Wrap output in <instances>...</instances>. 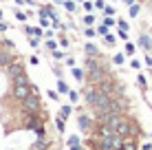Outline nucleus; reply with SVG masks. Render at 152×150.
Here are the masks:
<instances>
[{
  "label": "nucleus",
  "mask_w": 152,
  "mask_h": 150,
  "mask_svg": "<svg viewBox=\"0 0 152 150\" xmlns=\"http://www.w3.org/2000/svg\"><path fill=\"white\" fill-rule=\"evenodd\" d=\"M69 150H84L82 143H77V146H69Z\"/></svg>",
  "instance_id": "47"
},
{
  "label": "nucleus",
  "mask_w": 152,
  "mask_h": 150,
  "mask_svg": "<svg viewBox=\"0 0 152 150\" xmlns=\"http://www.w3.org/2000/svg\"><path fill=\"white\" fill-rule=\"evenodd\" d=\"M62 7L66 9V13H69V15H75L77 11H82V9L77 7V2H75V0H64V2H62Z\"/></svg>",
  "instance_id": "10"
},
{
  "label": "nucleus",
  "mask_w": 152,
  "mask_h": 150,
  "mask_svg": "<svg viewBox=\"0 0 152 150\" xmlns=\"http://www.w3.org/2000/svg\"><path fill=\"white\" fill-rule=\"evenodd\" d=\"M29 64H31V66H38V64H40V58H38V55H31V58H29Z\"/></svg>",
  "instance_id": "44"
},
{
  "label": "nucleus",
  "mask_w": 152,
  "mask_h": 150,
  "mask_svg": "<svg viewBox=\"0 0 152 150\" xmlns=\"http://www.w3.org/2000/svg\"><path fill=\"white\" fill-rule=\"evenodd\" d=\"M0 20H4V11H2V9H0Z\"/></svg>",
  "instance_id": "49"
},
{
  "label": "nucleus",
  "mask_w": 152,
  "mask_h": 150,
  "mask_svg": "<svg viewBox=\"0 0 152 150\" xmlns=\"http://www.w3.org/2000/svg\"><path fill=\"white\" fill-rule=\"evenodd\" d=\"M150 35H152V29H150Z\"/></svg>",
  "instance_id": "54"
},
{
  "label": "nucleus",
  "mask_w": 152,
  "mask_h": 150,
  "mask_svg": "<svg viewBox=\"0 0 152 150\" xmlns=\"http://www.w3.org/2000/svg\"><path fill=\"white\" fill-rule=\"evenodd\" d=\"M20 110H24V113H42V97H40V93H31L27 100L20 102Z\"/></svg>",
  "instance_id": "1"
},
{
  "label": "nucleus",
  "mask_w": 152,
  "mask_h": 150,
  "mask_svg": "<svg viewBox=\"0 0 152 150\" xmlns=\"http://www.w3.org/2000/svg\"><path fill=\"white\" fill-rule=\"evenodd\" d=\"M75 2H77V4H82V2H86V0H75Z\"/></svg>",
  "instance_id": "50"
},
{
  "label": "nucleus",
  "mask_w": 152,
  "mask_h": 150,
  "mask_svg": "<svg viewBox=\"0 0 152 150\" xmlns=\"http://www.w3.org/2000/svg\"><path fill=\"white\" fill-rule=\"evenodd\" d=\"M13 15L18 22H27V18L31 15V11H22V9H13Z\"/></svg>",
  "instance_id": "22"
},
{
  "label": "nucleus",
  "mask_w": 152,
  "mask_h": 150,
  "mask_svg": "<svg viewBox=\"0 0 152 150\" xmlns=\"http://www.w3.org/2000/svg\"><path fill=\"white\" fill-rule=\"evenodd\" d=\"M121 2H126V0H121Z\"/></svg>",
  "instance_id": "55"
},
{
  "label": "nucleus",
  "mask_w": 152,
  "mask_h": 150,
  "mask_svg": "<svg viewBox=\"0 0 152 150\" xmlns=\"http://www.w3.org/2000/svg\"><path fill=\"white\" fill-rule=\"evenodd\" d=\"M137 86H139L141 91L148 89V75H145V73H139V75H137Z\"/></svg>",
  "instance_id": "24"
},
{
  "label": "nucleus",
  "mask_w": 152,
  "mask_h": 150,
  "mask_svg": "<svg viewBox=\"0 0 152 150\" xmlns=\"http://www.w3.org/2000/svg\"><path fill=\"white\" fill-rule=\"evenodd\" d=\"M51 58H53L55 62H64L66 58H69V53H66L64 49H62V51H60V49H55V51H51Z\"/></svg>",
  "instance_id": "18"
},
{
  "label": "nucleus",
  "mask_w": 152,
  "mask_h": 150,
  "mask_svg": "<svg viewBox=\"0 0 152 150\" xmlns=\"http://www.w3.org/2000/svg\"><path fill=\"white\" fill-rule=\"evenodd\" d=\"M82 33L86 35L88 40H95L97 35H99V33H97V27H84V29H82Z\"/></svg>",
  "instance_id": "23"
},
{
  "label": "nucleus",
  "mask_w": 152,
  "mask_h": 150,
  "mask_svg": "<svg viewBox=\"0 0 152 150\" xmlns=\"http://www.w3.org/2000/svg\"><path fill=\"white\" fill-rule=\"evenodd\" d=\"M4 31H11V27H9V22L0 20V33H4Z\"/></svg>",
  "instance_id": "43"
},
{
  "label": "nucleus",
  "mask_w": 152,
  "mask_h": 150,
  "mask_svg": "<svg viewBox=\"0 0 152 150\" xmlns=\"http://www.w3.org/2000/svg\"><path fill=\"white\" fill-rule=\"evenodd\" d=\"M33 132H35V137H38V139H46V128H44V124H42V126H38Z\"/></svg>",
  "instance_id": "31"
},
{
  "label": "nucleus",
  "mask_w": 152,
  "mask_h": 150,
  "mask_svg": "<svg viewBox=\"0 0 152 150\" xmlns=\"http://www.w3.org/2000/svg\"><path fill=\"white\" fill-rule=\"evenodd\" d=\"M62 2H64V0H53V4H55V7H62Z\"/></svg>",
  "instance_id": "48"
},
{
  "label": "nucleus",
  "mask_w": 152,
  "mask_h": 150,
  "mask_svg": "<svg viewBox=\"0 0 152 150\" xmlns=\"http://www.w3.org/2000/svg\"><path fill=\"white\" fill-rule=\"evenodd\" d=\"M64 64L69 66V69H73V66H77V64H75V58H73V55H69V58L64 60Z\"/></svg>",
  "instance_id": "42"
},
{
  "label": "nucleus",
  "mask_w": 152,
  "mask_h": 150,
  "mask_svg": "<svg viewBox=\"0 0 152 150\" xmlns=\"http://www.w3.org/2000/svg\"><path fill=\"white\" fill-rule=\"evenodd\" d=\"M24 35H27V38H42V40H44V27H40V24H38V27H31V24H27V22H24Z\"/></svg>",
  "instance_id": "5"
},
{
  "label": "nucleus",
  "mask_w": 152,
  "mask_h": 150,
  "mask_svg": "<svg viewBox=\"0 0 152 150\" xmlns=\"http://www.w3.org/2000/svg\"><path fill=\"white\" fill-rule=\"evenodd\" d=\"M77 126H80L82 132H91L93 128V119L86 115V113H77Z\"/></svg>",
  "instance_id": "6"
},
{
  "label": "nucleus",
  "mask_w": 152,
  "mask_h": 150,
  "mask_svg": "<svg viewBox=\"0 0 152 150\" xmlns=\"http://www.w3.org/2000/svg\"><path fill=\"white\" fill-rule=\"evenodd\" d=\"M4 71H7V77H9V80H15L18 75H24V73H27V69H24L22 60H13Z\"/></svg>",
  "instance_id": "3"
},
{
  "label": "nucleus",
  "mask_w": 152,
  "mask_h": 150,
  "mask_svg": "<svg viewBox=\"0 0 152 150\" xmlns=\"http://www.w3.org/2000/svg\"><path fill=\"white\" fill-rule=\"evenodd\" d=\"M71 75L75 77L77 82H84V80H86V69H80V66H73V69H71Z\"/></svg>",
  "instance_id": "12"
},
{
  "label": "nucleus",
  "mask_w": 152,
  "mask_h": 150,
  "mask_svg": "<svg viewBox=\"0 0 152 150\" xmlns=\"http://www.w3.org/2000/svg\"><path fill=\"white\" fill-rule=\"evenodd\" d=\"M128 66H130L132 71H139L143 64H141V60H137V58H130V60H128Z\"/></svg>",
  "instance_id": "30"
},
{
  "label": "nucleus",
  "mask_w": 152,
  "mask_h": 150,
  "mask_svg": "<svg viewBox=\"0 0 152 150\" xmlns=\"http://www.w3.org/2000/svg\"><path fill=\"white\" fill-rule=\"evenodd\" d=\"M97 33H99V38H104V35L110 33V27H106L104 22H97Z\"/></svg>",
  "instance_id": "28"
},
{
  "label": "nucleus",
  "mask_w": 152,
  "mask_h": 150,
  "mask_svg": "<svg viewBox=\"0 0 152 150\" xmlns=\"http://www.w3.org/2000/svg\"><path fill=\"white\" fill-rule=\"evenodd\" d=\"M57 42H60V49H64V51L71 49V40L66 38V33H60V31H57Z\"/></svg>",
  "instance_id": "16"
},
{
  "label": "nucleus",
  "mask_w": 152,
  "mask_h": 150,
  "mask_svg": "<svg viewBox=\"0 0 152 150\" xmlns=\"http://www.w3.org/2000/svg\"><path fill=\"white\" fill-rule=\"evenodd\" d=\"M2 46H4V49H9V51H13L15 49V42H13V40H9V38H2Z\"/></svg>",
  "instance_id": "38"
},
{
  "label": "nucleus",
  "mask_w": 152,
  "mask_h": 150,
  "mask_svg": "<svg viewBox=\"0 0 152 150\" xmlns=\"http://www.w3.org/2000/svg\"><path fill=\"white\" fill-rule=\"evenodd\" d=\"M38 24H40V27H44V29H51V27H53V20L46 18V15H38Z\"/></svg>",
  "instance_id": "27"
},
{
  "label": "nucleus",
  "mask_w": 152,
  "mask_h": 150,
  "mask_svg": "<svg viewBox=\"0 0 152 150\" xmlns=\"http://www.w3.org/2000/svg\"><path fill=\"white\" fill-rule=\"evenodd\" d=\"M117 150H124V148H117Z\"/></svg>",
  "instance_id": "53"
},
{
  "label": "nucleus",
  "mask_w": 152,
  "mask_h": 150,
  "mask_svg": "<svg viewBox=\"0 0 152 150\" xmlns=\"http://www.w3.org/2000/svg\"><path fill=\"white\" fill-rule=\"evenodd\" d=\"M46 95H49V100H53V102L60 100V93H57V91H46Z\"/></svg>",
  "instance_id": "41"
},
{
  "label": "nucleus",
  "mask_w": 152,
  "mask_h": 150,
  "mask_svg": "<svg viewBox=\"0 0 152 150\" xmlns=\"http://www.w3.org/2000/svg\"><path fill=\"white\" fill-rule=\"evenodd\" d=\"M82 11L84 13H95V0H86V2H82Z\"/></svg>",
  "instance_id": "25"
},
{
  "label": "nucleus",
  "mask_w": 152,
  "mask_h": 150,
  "mask_svg": "<svg viewBox=\"0 0 152 150\" xmlns=\"http://www.w3.org/2000/svg\"><path fill=\"white\" fill-rule=\"evenodd\" d=\"M15 4H18V7H27V0H13Z\"/></svg>",
  "instance_id": "46"
},
{
  "label": "nucleus",
  "mask_w": 152,
  "mask_h": 150,
  "mask_svg": "<svg viewBox=\"0 0 152 150\" xmlns=\"http://www.w3.org/2000/svg\"><path fill=\"white\" fill-rule=\"evenodd\" d=\"M38 15H46V18H51V20H60V13H57V9H55V4L53 2H42L40 7H38Z\"/></svg>",
  "instance_id": "4"
},
{
  "label": "nucleus",
  "mask_w": 152,
  "mask_h": 150,
  "mask_svg": "<svg viewBox=\"0 0 152 150\" xmlns=\"http://www.w3.org/2000/svg\"><path fill=\"white\" fill-rule=\"evenodd\" d=\"M141 150H152V141H145L143 146H141Z\"/></svg>",
  "instance_id": "45"
},
{
  "label": "nucleus",
  "mask_w": 152,
  "mask_h": 150,
  "mask_svg": "<svg viewBox=\"0 0 152 150\" xmlns=\"http://www.w3.org/2000/svg\"><path fill=\"white\" fill-rule=\"evenodd\" d=\"M99 22H104L106 27L115 29V27H117V15H102V20H99Z\"/></svg>",
  "instance_id": "19"
},
{
  "label": "nucleus",
  "mask_w": 152,
  "mask_h": 150,
  "mask_svg": "<svg viewBox=\"0 0 152 150\" xmlns=\"http://www.w3.org/2000/svg\"><path fill=\"white\" fill-rule=\"evenodd\" d=\"M55 128L60 132H64L66 130V117L64 115H60V113H57V117H55Z\"/></svg>",
  "instance_id": "21"
},
{
  "label": "nucleus",
  "mask_w": 152,
  "mask_h": 150,
  "mask_svg": "<svg viewBox=\"0 0 152 150\" xmlns=\"http://www.w3.org/2000/svg\"><path fill=\"white\" fill-rule=\"evenodd\" d=\"M31 95V84H15L11 82V97L15 102H22Z\"/></svg>",
  "instance_id": "2"
},
{
  "label": "nucleus",
  "mask_w": 152,
  "mask_h": 150,
  "mask_svg": "<svg viewBox=\"0 0 152 150\" xmlns=\"http://www.w3.org/2000/svg\"><path fill=\"white\" fill-rule=\"evenodd\" d=\"M126 60H128V55H126L124 51H117V53L113 55V64H115V66H124Z\"/></svg>",
  "instance_id": "13"
},
{
  "label": "nucleus",
  "mask_w": 152,
  "mask_h": 150,
  "mask_svg": "<svg viewBox=\"0 0 152 150\" xmlns=\"http://www.w3.org/2000/svg\"><path fill=\"white\" fill-rule=\"evenodd\" d=\"M150 139H152V132H150Z\"/></svg>",
  "instance_id": "52"
},
{
  "label": "nucleus",
  "mask_w": 152,
  "mask_h": 150,
  "mask_svg": "<svg viewBox=\"0 0 152 150\" xmlns=\"http://www.w3.org/2000/svg\"><path fill=\"white\" fill-rule=\"evenodd\" d=\"M124 150H141L139 146H137V137H128V139H124V146H121Z\"/></svg>",
  "instance_id": "14"
},
{
  "label": "nucleus",
  "mask_w": 152,
  "mask_h": 150,
  "mask_svg": "<svg viewBox=\"0 0 152 150\" xmlns=\"http://www.w3.org/2000/svg\"><path fill=\"white\" fill-rule=\"evenodd\" d=\"M137 44L141 46V49L145 51V53H152V35H148L145 31H141L139 38H137Z\"/></svg>",
  "instance_id": "7"
},
{
  "label": "nucleus",
  "mask_w": 152,
  "mask_h": 150,
  "mask_svg": "<svg viewBox=\"0 0 152 150\" xmlns=\"http://www.w3.org/2000/svg\"><path fill=\"white\" fill-rule=\"evenodd\" d=\"M102 15H117V7H113V4H108L106 9L102 11Z\"/></svg>",
  "instance_id": "37"
},
{
  "label": "nucleus",
  "mask_w": 152,
  "mask_h": 150,
  "mask_svg": "<svg viewBox=\"0 0 152 150\" xmlns=\"http://www.w3.org/2000/svg\"><path fill=\"white\" fill-rule=\"evenodd\" d=\"M66 143H69V146H77V143H82V139H80V135H71L66 139Z\"/></svg>",
  "instance_id": "36"
},
{
  "label": "nucleus",
  "mask_w": 152,
  "mask_h": 150,
  "mask_svg": "<svg viewBox=\"0 0 152 150\" xmlns=\"http://www.w3.org/2000/svg\"><path fill=\"white\" fill-rule=\"evenodd\" d=\"M137 46H139V44H134V42H130V40H128V42L124 44V53L128 55V58H134V53H137Z\"/></svg>",
  "instance_id": "17"
},
{
  "label": "nucleus",
  "mask_w": 152,
  "mask_h": 150,
  "mask_svg": "<svg viewBox=\"0 0 152 150\" xmlns=\"http://www.w3.org/2000/svg\"><path fill=\"white\" fill-rule=\"evenodd\" d=\"M117 38H119V35H115L113 31H110L108 35H104V38H102V42L106 44V46H110V49H117Z\"/></svg>",
  "instance_id": "11"
},
{
  "label": "nucleus",
  "mask_w": 152,
  "mask_h": 150,
  "mask_svg": "<svg viewBox=\"0 0 152 150\" xmlns=\"http://www.w3.org/2000/svg\"><path fill=\"white\" fill-rule=\"evenodd\" d=\"M106 7H108V2H106V0H95V11H99V13H102Z\"/></svg>",
  "instance_id": "33"
},
{
  "label": "nucleus",
  "mask_w": 152,
  "mask_h": 150,
  "mask_svg": "<svg viewBox=\"0 0 152 150\" xmlns=\"http://www.w3.org/2000/svg\"><path fill=\"white\" fill-rule=\"evenodd\" d=\"M69 102H71V104H77V102H80V93L71 89V93H69Z\"/></svg>",
  "instance_id": "35"
},
{
  "label": "nucleus",
  "mask_w": 152,
  "mask_h": 150,
  "mask_svg": "<svg viewBox=\"0 0 152 150\" xmlns=\"http://www.w3.org/2000/svg\"><path fill=\"white\" fill-rule=\"evenodd\" d=\"M97 15H102V13H84L82 27H97Z\"/></svg>",
  "instance_id": "9"
},
{
  "label": "nucleus",
  "mask_w": 152,
  "mask_h": 150,
  "mask_svg": "<svg viewBox=\"0 0 152 150\" xmlns=\"http://www.w3.org/2000/svg\"><path fill=\"white\" fill-rule=\"evenodd\" d=\"M139 13H141V4H139V2H134L132 7H128V15H130L132 20H134V18H139Z\"/></svg>",
  "instance_id": "26"
},
{
  "label": "nucleus",
  "mask_w": 152,
  "mask_h": 150,
  "mask_svg": "<svg viewBox=\"0 0 152 150\" xmlns=\"http://www.w3.org/2000/svg\"><path fill=\"white\" fill-rule=\"evenodd\" d=\"M44 49L49 51H55V49H60V42H57V38H44Z\"/></svg>",
  "instance_id": "15"
},
{
  "label": "nucleus",
  "mask_w": 152,
  "mask_h": 150,
  "mask_svg": "<svg viewBox=\"0 0 152 150\" xmlns=\"http://www.w3.org/2000/svg\"><path fill=\"white\" fill-rule=\"evenodd\" d=\"M143 64L148 66V71H152V53H145V58H143Z\"/></svg>",
  "instance_id": "40"
},
{
  "label": "nucleus",
  "mask_w": 152,
  "mask_h": 150,
  "mask_svg": "<svg viewBox=\"0 0 152 150\" xmlns=\"http://www.w3.org/2000/svg\"><path fill=\"white\" fill-rule=\"evenodd\" d=\"M71 113H73V106L71 104H62V108H60V115H64L66 119L71 117Z\"/></svg>",
  "instance_id": "29"
},
{
  "label": "nucleus",
  "mask_w": 152,
  "mask_h": 150,
  "mask_svg": "<svg viewBox=\"0 0 152 150\" xmlns=\"http://www.w3.org/2000/svg\"><path fill=\"white\" fill-rule=\"evenodd\" d=\"M84 51H86V58H102V51H99V46L93 42V40H88V42L84 44Z\"/></svg>",
  "instance_id": "8"
},
{
  "label": "nucleus",
  "mask_w": 152,
  "mask_h": 150,
  "mask_svg": "<svg viewBox=\"0 0 152 150\" xmlns=\"http://www.w3.org/2000/svg\"><path fill=\"white\" fill-rule=\"evenodd\" d=\"M117 29H124V31H130V24L126 18H117Z\"/></svg>",
  "instance_id": "32"
},
{
  "label": "nucleus",
  "mask_w": 152,
  "mask_h": 150,
  "mask_svg": "<svg viewBox=\"0 0 152 150\" xmlns=\"http://www.w3.org/2000/svg\"><path fill=\"white\" fill-rule=\"evenodd\" d=\"M51 71H53V75L57 77V80H60V77H64V75H62V66H60V64H53V66H51Z\"/></svg>",
  "instance_id": "39"
},
{
  "label": "nucleus",
  "mask_w": 152,
  "mask_h": 150,
  "mask_svg": "<svg viewBox=\"0 0 152 150\" xmlns=\"http://www.w3.org/2000/svg\"><path fill=\"white\" fill-rule=\"evenodd\" d=\"M117 35H119V40H124V42H128V40H130V31L117 29Z\"/></svg>",
  "instance_id": "34"
},
{
  "label": "nucleus",
  "mask_w": 152,
  "mask_h": 150,
  "mask_svg": "<svg viewBox=\"0 0 152 150\" xmlns=\"http://www.w3.org/2000/svg\"><path fill=\"white\" fill-rule=\"evenodd\" d=\"M145 2H148V4H150V7H152V0H145Z\"/></svg>",
  "instance_id": "51"
},
{
  "label": "nucleus",
  "mask_w": 152,
  "mask_h": 150,
  "mask_svg": "<svg viewBox=\"0 0 152 150\" xmlns=\"http://www.w3.org/2000/svg\"><path fill=\"white\" fill-rule=\"evenodd\" d=\"M57 93H60V95H69V93H71L69 84L64 82V77H60V80H57Z\"/></svg>",
  "instance_id": "20"
}]
</instances>
